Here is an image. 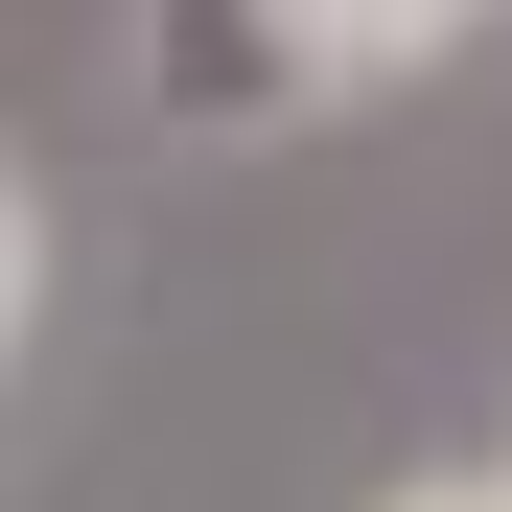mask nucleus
<instances>
[{
	"mask_svg": "<svg viewBox=\"0 0 512 512\" xmlns=\"http://www.w3.org/2000/svg\"><path fill=\"white\" fill-rule=\"evenodd\" d=\"M117 47H140V117H163V140H303L326 94H350L303 0H140Z\"/></svg>",
	"mask_w": 512,
	"mask_h": 512,
	"instance_id": "nucleus-1",
	"label": "nucleus"
},
{
	"mask_svg": "<svg viewBox=\"0 0 512 512\" xmlns=\"http://www.w3.org/2000/svg\"><path fill=\"white\" fill-rule=\"evenodd\" d=\"M303 24H326V70H350V94H373V70H419V47H466L489 0H303Z\"/></svg>",
	"mask_w": 512,
	"mask_h": 512,
	"instance_id": "nucleus-2",
	"label": "nucleus"
},
{
	"mask_svg": "<svg viewBox=\"0 0 512 512\" xmlns=\"http://www.w3.org/2000/svg\"><path fill=\"white\" fill-rule=\"evenodd\" d=\"M24 326H47V187L0 163V350H24Z\"/></svg>",
	"mask_w": 512,
	"mask_h": 512,
	"instance_id": "nucleus-3",
	"label": "nucleus"
},
{
	"mask_svg": "<svg viewBox=\"0 0 512 512\" xmlns=\"http://www.w3.org/2000/svg\"><path fill=\"white\" fill-rule=\"evenodd\" d=\"M373 512H512V466H419V489H373Z\"/></svg>",
	"mask_w": 512,
	"mask_h": 512,
	"instance_id": "nucleus-4",
	"label": "nucleus"
},
{
	"mask_svg": "<svg viewBox=\"0 0 512 512\" xmlns=\"http://www.w3.org/2000/svg\"><path fill=\"white\" fill-rule=\"evenodd\" d=\"M489 466H512V443H489Z\"/></svg>",
	"mask_w": 512,
	"mask_h": 512,
	"instance_id": "nucleus-5",
	"label": "nucleus"
}]
</instances>
